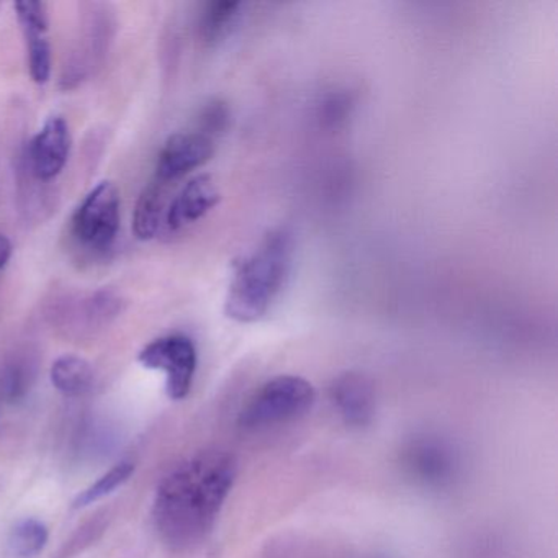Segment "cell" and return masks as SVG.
<instances>
[{
  "instance_id": "14",
  "label": "cell",
  "mask_w": 558,
  "mask_h": 558,
  "mask_svg": "<svg viewBox=\"0 0 558 558\" xmlns=\"http://www.w3.org/2000/svg\"><path fill=\"white\" fill-rule=\"evenodd\" d=\"M244 11L243 2H211L202 15V38L210 45L227 40L243 21Z\"/></svg>"
},
{
  "instance_id": "7",
  "label": "cell",
  "mask_w": 558,
  "mask_h": 558,
  "mask_svg": "<svg viewBox=\"0 0 558 558\" xmlns=\"http://www.w3.org/2000/svg\"><path fill=\"white\" fill-rule=\"evenodd\" d=\"M329 397L348 426L362 429L374 421L377 410L374 384L361 372H344L332 380Z\"/></svg>"
},
{
  "instance_id": "19",
  "label": "cell",
  "mask_w": 558,
  "mask_h": 558,
  "mask_svg": "<svg viewBox=\"0 0 558 558\" xmlns=\"http://www.w3.org/2000/svg\"><path fill=\"white\" fill-rule=\"evenodd\" d=\"M12 257V243L8 236L0 234V270L8 266Z\"/></svg>"
},
{
  "instance_id": "18",
  "label": "cell",
  "mask_w": 558,
  "mask_h": 558,
  "mask_svg": "<svg viewBox=\"0 0 558 558\" xmlns=\"http://www.w3.org/2000/svg\"><path fill=\"white\" fill-rule=\"evenodd\" d=\"M228 122H230V112H228V107L225 106L223 102H215L208 104L201 113V126L202 132L208 138H211L214 135H218V133L223 132L228 126Z\"/></svg>"
},
{
  "instance_id": "10",
  "label": "cell",
  "mask_w": 558,
  "mask_h": 558,
  "mask_svg": "<svg viewBox=\"0 0 558 558\" xmlns=\"http://www.w3.org/2000/svg\"><path fill=\"white\" fill-rule=\"evenodd\" d=\"M220 198L217 182L211 175L201 174L192 179L179 192L166 214L169 230H181L185 225L202 220L208 211L220 204Z\"/></svg>"
},
{
  "instance_id": "8",
  "label": "cell",
  "mask_w": 558,
  "mask_h": 558,
  "mask_svg": "<svg viewBox=\"0 0 558 558\" xmlns=\"http://www.w3.org/2000/svg\"><path fill=\"white\" fill-rule=\"evenodd\" d=\"M71 151L70 126L63 117H50L32 140L28 158L38 181H53L61 174Z\"/></svg>"
},
{
  "instance_id": "3",
  "label": "cell",
  "mask_w": 558,
  "mask_h": 558,
  "mask_svg": "<svg viewBox=\"0 0 558 558\" xmlns=\"http://www.w3.org/2000/svg\"><path fill=\"white\" fill-rule=\"evenodd\" d=\"M315 401V388L306 378L279 375L263 385L243 408L240 426L246 430H259L289 423L308 413Z\"/></svg>"
},
{
  "instance_id": "9",
  "label": "cell",
  "mask_w": 558,
  "mask_h": 558,
  "mask_svg": "<svg viewBox=\"0 0 558 558\" xmlns=\"http://www.w3.org/2000/svg\"><path fill=\"white\" fill-rule=\"evenodd\" d=\"M27 45L28 70L37 84H47L51 76V47L48 41L47 9L41 2L25 0L14 5Z\"/></svg>"
},
{
  "instance_id": "12",
  "label": "cell",
  "mask_w": 558,
  "mask_h": 558,
  "mask_svg": "<svg viewBox=\"0 0 558 558\" xmlns=\"http://www.w3.org/2000/svg\"><path fill=\"white\" fill-rule=\"evenodd\" d=\"M51 384L66 397H83L94 385V371L86 359L63 355L51 365Z\"/></svg>"
},
{
  "instance_id": "6",
  "label": "cell",
  "mask_w": 558,
  "mask_h": 558,
  "mask_svg": "<svg viewBox=\"0 0 558 558\" xmlns=\"http://www.w3.org/2000/svg\"><path fill=\"white\" fill-rule=\"evenodd\" d=\"M215 146L204 133H175L159 153L156 179L162 184L184 178L214 158Z\"/></svg>"
},
{
  "instance_id": "16",
  "label": "cell",
  "mask_w": 558,
  "mask_h": 558,
  "mask_svg": "<svg viewBox=\"0 0 558 558\" xmlns=\"http://www.w3.org/2000/svg\"><path fill=\"white\" fill-rule=\"evenodd\" d=\"M135 473V463L132 462H120L116 466L104 473L96 483L87 486L84 492L74 499V508H87V506L94 505V502L100 501L106 496L112 495L116 489L120 486L125 485Z\"/></svg>"
},
{
  "instance_id": "5",
  "label": "cell",
  "mask_w": 558,
  "mask_h": 558,
  "mask_svg": "<svg viewBox=\"0 0 558 558\" xmlns=\"http://www.w3.org/2000/svg\"><path fill=\"white\" fill-rule=\"evenodd\" d=\"M120 194L113 182L97 184L77 207L73 231L84 246L94 251L109 250L119 234Z\"/></svg>"
},
{
  "instance_id": "17",
  "label": "cell",
  "mask_w": 558,
  "mask_h": 558,
  "mask_svg": "<svg viewBox=\"0 0 558 558\" xmlns=\"http://www.w3.org/2000/svg\"><path fill=\"white\" fill-rule=\"evenodd\" d=\"M352 97L351 94L345 93H332L326 96L323 100L322 107H319V117L322 122L326 126H339L345 122L348 116H351L352 110Z\"/></svg>"
},
{
  "instance_id": "13",
  "label": "cell",
  "mask_w": 558,
  "mask_h": 558,
  "mask_svg": "<svg viewBox=\"0 0 558 558\" xmlns=\"http://www.w3.org/2000/svg\"><path fill=\"white\" fill-rule=\"evenodd\" d=\"M165 185L155 179L140 194L133 215V233L136 240L149 241L158 234L165 210Z\"/></svg>"
},
{
  "instance_id": "2",
  "label": "cell",
  "mask_w": 558,
  "mask_h": 558,
  "mask_svg": "<svg viewBox=\"0 0 558 558\" xmlns=\"http://www.w3.org/2000/svg\"><path fill=\"white\" fill-rule=\"evenodd\" d=\"M295 240L287 228L270 231L251 256L234 266L225 313L238 323L267 315L292 272Z\"/></svg>"
},
{
  "instance_id": "15",
  "label": "cell",
  "mask_w": 558,
  "mask_h": 558,
  "mask_svg": "<svg viewBox=\"0 0 558 558\" xmlns=\"http://www.w3.org/2000/svg\"><path fill=\"white\" fill-rule=\"evenodd\" d=\"M48 527L35 518L15 524L8 538V554L12 558H35L47 545Z\"/></svg>"
},
{
  "instance_id": "11",
  "label": "cell",
  "mask_w": 558,
  "mask_h": 558,
  "mask_svg": "<svg viewBox=\"0 0 558 558\" xmlns=\"http://www.w3.org/2000/svg\"><path fill=\"white\" fill-rule=\"evenodd\" d=\"M411 469L420 480L442 485L456 473V456L439 440H420L410 450Z\"/></svg>"
},
{
  "instance_id": "4",
  "label": "cell",
  "mask_w": 558,
  "mask_h": 558,
  "mask_svg": "<svg viewBox=\"0 0 558 558\" xmlns=\"http://www.w3.org/2000/svg\"><path fill=\"white\" fill-rule=\"evenodd\" d=\"M138 362L149 371L166 374V393L171 400H184L191 393L197 372V349L184 335L155 339L140 351Z\"/></svg>"
},
{
  "instance_id": "1",
  "label": "cell",
  "mask_w": 558,
  "mask_h": 558,
  "mask_svg": "<svg viewBox=\"0 0 558 558\" xmlns=\"http://www.w3.org/2000/svg\"><path fill=\"white\" fill-rule=\"evenodd\" d=\"M236 476V459L225 450H204L169 470L153 506L161 541L172 550L201 545L214 529Z\"/></svg>"
}]
</instances>
